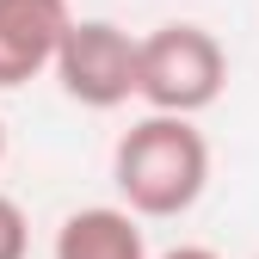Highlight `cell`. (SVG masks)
Returning a JSON list of instances; mask_svg holds the SVG:
<instances>
[{"mask_svg": "<svg viewBox=\"0 0 259 259\" xmlns=\"http://www.w3.org/2000/svg\"><path fill=\"white\" fill-rule=\"evenodd\" d=\"M229 87V50L204 25H154L136 37V99L148 111L198 117Z\"/></svg>", "mask_w": 259, "mask_h": 259, "instance_id": "2", "label": "cell"}, {"mask_svg": "<svg viewBox=\"0 0 259 259\" xmlns=\"http://www.w3.org/2000/svg\"><path fill=\"white\" fill-rule=\"evenodd\" d=\"M50 68L62 93L87 111H117L136 99V37L111 19H68Z\"/></svg>", "mask_w": 259, "mask_h": 259, "instance_id": "3", "label": "cell"}, {"mask_svg": "<svg viewBox=\"0 0 259 259\" xmlns=\"http://www.w3.org/2000/svg\"><path fill=\"white\" fill-rule=\"evenodd\" d=\"M111 185L130 216L142 222H173L210 191V142L198 117L148 111L117 136L111 148Z\"/></svg>", "mask_w": 259, "mask_h": 259, "instance_id": "1", "label": "cell"}, {"mask_svg": "<svg viewBox=\"0 0 259 259\" xmlns=\"http://www.w3.org/2000/svg\"><path fill=\"white\" fill-rule=\"evenodd\" d=\"M68 0H0V87L37 80L68 31Z\"/></svg>", "mask_w": 259, "mask_h": 259, "instance_id": "4", "label": "cell"}, {"mask_svg": "<svg viewBox=\"0 0 259 259\" xmlns=\"http://www.w3.org/2000/svg\"><path fill=\"white\" fill-rule=\"evenodd\" d=\"M0 160H7V117H0Z\"/></svg>", "mask_w": 259, "mask_h": 259, "instance_id": "8", "label": "cell"}, {"mask_svg": "<svg viewBox=\"0 0 259 259\" xmlns=\"http://www.w3.org/2000/svg\"><path fill=\"white\" fill-rule=\"evenodd\" d=\"M56 259H148L142 216H130L123 204H87L68 210L56 229Z\"/></svg>", "mask_w": 259, "mask_h": 259, "instance_id": "5", "label": "cell"}, {"mask_svg": "<svg viewBox=\"0 0 259 259\" xmlns=\"http://www.w3.org/2000/svg\"><path fill=\"white\" fill-rule=\"evenodd\" d=\"M148 259H222L216 247H198V241H179V247H167V253H148Z\"/></svg>", "mask_w": 259, "mask_h": 259, "instance_id": "7", "label": "cell"}, {"mask_svg": "<svg viewBox=\"0 0 259 259\" xmlns=\"http://www.w3.org/2000/svg\"><path fill=\"white\" fill-rule=\"evenodd\" d=\"M31 253V216L19 210V198L0 191V259H25Z\"/></svg>", "mask_w": 259, "mask_h": 259, "instance_id": "6", "label": "cell"}]
</instances>
